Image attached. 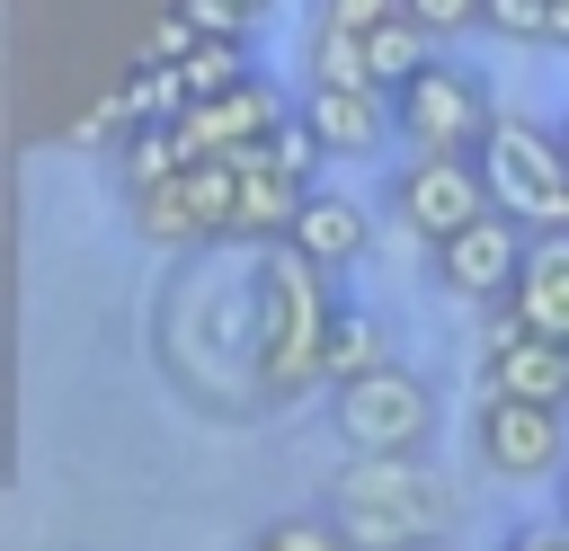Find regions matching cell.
Wrapping results in <instances>:
<instances>
[{"label": "cell", "instance_id": "obj_1", "mask_svg": "<svg viewBox=\"0 0 569 551\" xmlns=\"http://www.w3.org/2000/svg\"><path fill=\"white\" fill-rule=\"evenodd\" d=\"M329 320H338V293H329V267H311L302 249H267L258 258V284H249V364H258V391L267 400H302V391H329L320 382V347H329Z\"/></svg>", "mask_w": 569, "mask_h": 551}, {"label": "cell", "instance_id": "obj_2", "mask_svg": "<svg viewBox=\"0 0 569 551\" xmlns=\"http://www.w3.org/2000/svg\"><path fill=\"white\" fill-rule=\"evenodd\" d=\"M329 507L356 551H427L462 524V489L436 471V453H347Z\"/></svg>", "mask_w": 569, "mask_h": 551}, {"label": "cell", "instance_id": "obj_3", "mask_svg": "<svg viewBox=\"0 0 569 551\" xmlns=\"http://www.w3.org/2000/svg\"><path fill=\"white\" fill-rule=\"evenodd\" d=\"M489 196L498 213H516L525 231H569V142L542 116H498V133L480 142Z\"/></svg>", "mask_w": 569, "mask_h": 551}, {"label": "cell", "instance_id": "obj_4", "mask_svg": "<svg viewBox=\"0 0 569 551\" xmlns=\"http://www.w3.org/2000/svg\"><path fill=\"white\" fill-rule=\"evenodd\" d=\"M382 213H391L418 249H436V240H453L462 222L498 213V196H489V169H480L471 151H400L391 178H382Z\"/></svg>", "mask_w": 569, "mask_h": 551}, {"label": "cell", "instance_id": "obj_5", "mask_svg": "<svg viewBox=\"0 0 569 551\" xmlns=\"http://www.w3.org/2000/svg\"><path fill=\"white\" fill-rule=\"evenodd\" d=\"M391 116H400V151H471L480 160V142L498 133V98H489V80L471 71V62H453V53H436L409 89H391Z\"/></svg>", "mask_w": 569, "mask_h": 551}, {"label": "cell", "instance_id": "obj_6", "mask_svg": "<svg viewBox=\"0 0 569 551\" xmlns=\"http://www.w3.org/2000/svg\"><path fill=\"white\" fill-rule=\"evenodd\" d=\"M329 427L347 453H427L436 435V382L418 364H382L329 391Z\"/></svg>", "mask_w": 569, "mask_h": 551}, {"label": "cell", "instance_id": "obj_7", "mask_svg": "<svg viewBox=\"0 0 569 551\" xmlns=\"http://www.w3.org/2000/svg\"><path fill=\"white\" fill-rule=\"evenodd\" d=\"M471 453H480V471L507 480V489H525V480H560V471H569V409L480 391V409H471Z\"/></svg>", "mask_w": 569, "mask_h": 551}, {"label": "cell", "instance_id": "obj_8", "mask_svg": "<svg viewBox=\"0 0 569 551\" xmlns=\"http://www.w3.org/2000/svg\"><path fill=\"white\" fill-rule=\"evenodd\" d=\"M525 249H533V231H525L516 213H480V222H462L453 240L427 249V276H436L453 302H471V311H507V293H516V276H525Z\"/></svg>", "mask_w": 569, "mask_h": 551}, {"label": "cell", "instance_id": "obj_9", "mask_svg": "<svg viewBox=\"0 0 569 551\" xmlns=\"http://www.w3.org/2000/svg\"><path fill=\"white\" fill-rule=\"evenodd\" d=\"M293 116H302V133L320 142V160H373L382 142H400L391 89H365V80H302Z\"/></svg>", "mask_w": 569, "mask_h": 551}, {"label": "cell", "instance_id": "obj_10", "mask_svg": "<svg viewBox=\"0 0 569 551\" xmlns=\"http://www.w3.org/2000/svg\"><path fill=\"white\" fill-rule=\"evenodd\" d=\"M480 391L498 400H542V409H569V347L489 311V338H480Z\"/></svg>", "mask_w": 569, "mask_h": 551}, {"label": "cell", "instance_id": "obj_11", "mask_svg": "<svg viewBox=\"0 0 569 551\" xmlns=\"http://www.w3.org/2000/svg\"><path fill=\"white\" fill-rule=\"evenodd\" d=\"M284 124H293L284 89L240 80V89H222V98H196V107L178 116V142H187V160H231V151H249V142H276Z\"/></svg>", "mask_w": 569, "mask_h": 551}, {"label": "cell", "instance_id": "obj_12", "mask_svg": "<svg viewBox=\"0 0 569 551\" xmlns=\"http://www.w3.org/2000/svg\"><path fill=\"white\" fill-rule=\"evenodd\" d=\"M284 249H302L311 267L347 276V267L373 249V204H356L347 187H311V196H302V213H293V231H284Z\"/></svg>", "mask_w": 569, "mask_h": 551}, {"label": "cell", "instance_id": "obj_13", "mask_svg": "<svg viewBox=\"0 0 569 551\" xmlns=\"http://www.w3.org/2000/svg\"><path fill=\"white\" fill-rule=\"evenodd\" d=\"M507 320H525V329H542V338L569 347V231H533L525 276L507 293Z\"/></svg>", "mask_w": 569, "mask_h": 551}, {"label": "cell", "instance_id": "obj_14", "mask_svg": "<svg viewBox=\"0 0 569 551\" xmlns=\"http://www.w3.org/2000/svg\"><path fill=\"white\" fill-rule=\"evenodd\" d=\"M382 364H400V347H391V320H382L373 302H338V320H329V347H320V382L338 391V382H356V373H382Z\"/></svg>", "mask_w": 569, "mask_h": 551}, {"label": "cell", "instance_id": "obj_15", "mask_svg": "<svg viewBox=\"0 0 569 551\" xmlns=\"http://www.w3.org/2000/svg\"><path fill=\"white\" fill-rule=\"evenodd\" d=\"M124 213H133V240H142V249H196V240H204V222H196V204H187V178L124 196Z\"/></svg>", "mask_w": 569, "mask_h": 551}, {"label": "cell", "instance_id": "obj_16", "mask_svg": "<svg viewBox=\"0 0 569 551\" xmlns=\"http://www.w3.org/2000/svg\"><path fill=\"white\" fill-rule=\"evenodd\" d=\"M116 178H124V196L187 178V142H178V124H133V133L116 142Z\"/></svg>", "mask_w": 569, "mask_h": 551}, {"label": "cell", "instance_id": "obj_17", "mask_svg": "<svg viewBox=\"0 0 569 551\" xmlns=\"http://www.w3.org/2000/svg\"><path fill=\"white\" fill-rule=\"evenodd\" d=\"M365 53H373V80H382V89H409V80H418V71H427L445 44H436L418 18H382V27L365 36Z\"/></svg>", "mask_w": 569, "mask_h": 551}, {"label": "cell", "instance_id": "obj_18", "mask_svg": "<svg viewBox=\"0 0 569 551\" xmlns=\"http://www.w3.org/2000/svg\"><path fill=\"white\" fill-rule=\"evenodd\" d=\"M178 71H187V98H222V89L258 80V62H249V36H222V27H204V36H196V53H187Z\"/></svg>", "mask_w": 569, "mask_h": 551}, {"label": "cell", "instance_id": "obj_19", "mask_svg": "<svg viewBox=\"0 0 569 551\" xmlns=\"http://www.w3.org/2000/svg\"><path fill=\"white\" fill-rule=\"evenodd\" d=\"M240 551H356V542H347L338 507H293V515H267Z\"/></svg>", "mask_w": 569, "mask_h": 551}, {"label": "cell", "instance_id": "obj_20", "mask_svg": "<svg viewBox=\"0 0 569 551\" xmlns=\"http://www.w3.org/2000/svg\"><path fill=\"white\" fill-rule=\"evenodd\" d=\"M302 80H365V89H382V80H373V53H365V36H347V27H320V18H311V36H302Z\"/></svg>", "mask_w": 569, "mask_h": 551}, {"label": "cell", "instance_id": "obj_21", "mask_svg": "<svg viewBox=\"0 0 569 551\" xmlns=\"http://www.w3.org/2000/svg\"><path fill=\"white\" fill-rule=\"evenodd\" d=\"M400 18H418L436 44H462V36H489V0H400Z\"/></svg>", "mask_w": 569, "mask_h": 551}, {"label": "cell", "instance_id": "obj_22", "mask_svg": "<svg viewBox=\"0 0 569 551\" xmlns=\"http://www.w3.org/2000/svg\"><path fill=\"white\" fill-rule=\"evenodd\" d=\"M551 9L560 0H489V36L498 44H551Z\"/></svg>", "mask_w": 569, "mask_h": 551}, {"label": "cell", "instance_id": "obj_23", "mask_svg": "<svg viewBox=\"0 0 569 551\" xmlns=\"http://www.w3.org/2000/svg\"><path fill=\"white\" fill-rule=\"evenodd\" d=\"M320 27H347V36H373L382 18H400V0H311Z\"/></svg>", "mask_w": 569, "mask_h": 551}, {"label": "cell", "instance_id": "obj_24", "mask_svg": "<svg viewBox=\"0 0 569 551\" xmlns=\"http://www.w3.org/2000/svg\"><path fill=\"white\" fill-rule=\"evenodd\" d=\"M204 27H222V36H258V18H267V0H187Z\"/></svg>", "mask_w": 569, "mask_h": 551}, {"label": "cell", "instance_id": "obj_25", "mask_svg": "<svg viewBox=\"0 0 569 551\" xmlns=\"http://www.w3.org/2000/svg\"><path fill=\"white\" fill-rule=\"evenodd\" d=\"M498 551H569V515H551V524H516Z\"/></svg>", "mask_w": 569, "mask_h": 551}, {"label": "cell", "instance_id": "obj_26", "mask_svg": "<svg viewBox=\"0 0 569 551\" xmlns=\"http://www.w3.org/2000/svg\"><path fill=\"white\" fill-rule=\"evenodd\" d=\"M560 515H569V471H560Z\"/></svg>", "mask_w": 569, "mask_h": 551}, {"label": "cell", "instance_id": "obj_27", "mask_svg": "<svg viewBox=\"0 0 569 551\" xmlns=\"http://www.w3.org/2000/svg\"><path fill=\"white\" fill-rule=\"evenodd\" d=\"M560 142H569V116H560Z\"/></svg>", "mask_w": 569, "mask_h": 551}]
</instances>
